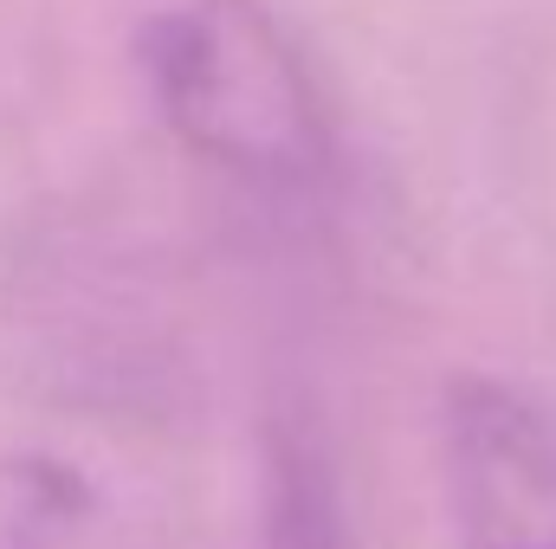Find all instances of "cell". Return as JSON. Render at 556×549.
<instances>
[{
  "mask_svg": "<svg viewBox=\"0 0 556 549\" xmlns=\"http://www.w3.org/2000/svg\"><path fill=\"white\" fill-rule=\"evenodd\" d=\"M446 505L466 549H556V413L492 375L446 388Z\"/></svg>",
  "mask_w": 556,
  "mask_h": 549,
  "instance_id": "cell-2",
  "label": "cell"
},
{
  "mask_svg": "<svg viewBox=\"0 0 556 549\" xmlns=\"http://www.w3.org/2000/svg\"><path fill=\"white\" fill-rule=\"evenodd\" d=\"M137 65L155 117L188 155L266 194H311L330 162V111L260 0H168L142 20Z\"/></svg>",
  "mask_w": 556,
  "mask_h": 549,
  "instance_id": "cell-1",
  "label": "cell"
}]
</instances>
